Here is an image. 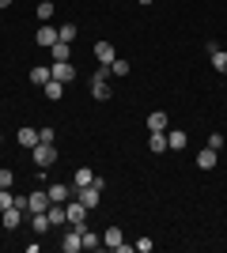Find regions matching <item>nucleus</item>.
<instances>
[{
  "instance_id": "33",
  "label": "nucleus",
  "mask_w": 227,
  "mask_h": 253,
  "mask_svg": "<svg viewBox=\"0 0 227 253\" xmlns=\"http://www.w3.org/2000/svg\"><path fill=\"white\" fill-rule=\"evenodd\" d=\"M205 53H208V57H212V53H220V42H216V38H208V42H205Z\"/></svg>"
},
{
  "instance_id": "11",
  "label": "nucleus",
  "mask_w": 227,
  "mask_h": 253,
  "mask_svg": "<svg viewBox=\"0 0 227 253\" xmlns=\"http://www.w3.org/2000/svg\"><path fill=\"white\" fill-rule=\"evenodd\" d=\"M61 250H65V253H80V250H84V242H80V231H76V227L61 238Z\"/></svg>"
},
{
  "instance_id": "10",
  "label": "nucleus",
  "mask_w": 227,
  "mask_h": 253,
  "mask_svg": "<svg viewBox=\"0 0 227 253\" xmlns=\"http://www.w3.org/2000/svg\"><path fill=\"white\" fill-rule=\"evenodd\" d=\"M114 57H118V53H114L110 42H95V61L98 64H114Z\"/></svg>"
},
{
  "instance_id": "35",
  "label": "nucleus",
  "mask_w": 227,
  "mask_h": 253,
  "mask_svg": "<svg viewBox=\"0 0 227 253\" xmlns=\"http://www.w3.org/2000/svg\"><path fill=\"white\" fill-rule=\"evenodd\" d=\"M140 4H155V0H140Z\"/></svg>"
},
{
  "instance_id": "31",
  "label": "nucleus",
  "mask_w": 227,
  "mask_h": 253,
  "mask_svg": "<svg viewBox=\"0 0 227 253\" xmlns=\"http://www.w3.org/2000/svg\"><path fill=\"white\" fill-rule=\"evenodd\" d=\"M38 140H42V144H53V128H49V125L38 128Z\"/></svg>"
},
{
  "instance_id": "29",
  "label": "nucleus",
  "mask_w": 227,
  "mask_h": 253,
  "mask_svg": "<svg viewBox=\"0 0 227 253\" xmlns=\"http://www.w3.org/2000/svg\"><path fill=\"white\" fill-rule=\"evenodd\" d=\"M151 246H155V242H151V238H136V242H133V250H136V253H148Z\"/></svg>"
},
{
  "instance_id": "3",
  "label": "nucleus",
  "mask_w": 227,
  "mask_h": 253,
  "mask_svg": "<svg viewBox=\"0 0 227 253\" xmlns=\"http://www.w3.org/2000/svg\"><path fill=\"white\" fill-rule=\"evenodd\" d=\"M76 197H80L84 208L91 211V208H98V201H102V189H98V185H84V189H76Z\"/></svg>"
},
{
  "instance_id": "23",
  "label": "nucleus",
  "mask_w": 227,
  "mask_h": 253,
  "mask_svg": "<svg viewBox=\"0 0 227 253\" xmlns=\"http://www.w3.org/2000/svg\"><path fill=\"white\" fill-rule=\"evenodd\" d=\"M121 242H125V238H121V231H118V227H110V231L102 234V246H110V250H118Z\"/></svg>"
},
{
  "instance_id": "27",
  "label": "nucleus",
  "mask_w": 227,
  "mask_h": 253,
  "mask_svg": "<svg viewBox=\"0 0 227 253\" xmlns=\"http://www.w3.org/2000/svg\"><path fill=\"white\" fill-rule=\"evenodd\" d=\"M11 185H15V174L8 167H0V189H11Z\"/></svg>"
},
{
  "instance_id": "24",
  "label": "nucleus",
  "mask_w": 227,
  "mask_h": 253,
  "mask_svg": "<svg viewBox=\"0 0 227 253\" xmlns=\"http://www.w3.org/2000/svg\"><path fill=\"white\" fill-rule=\"evenodd\" d=\"M80 242H84V250H95V246H102V238H98V234H91L84 227V231H80Z\"/></svg>"
},
{
  "instance_id": "22",
  "label": "nucleus",
  "mask_w": 227,
  "mask_h": 253,
  "mask_svg": "<svg viewBox=\"0 0 227 253\" xmlns=\"http://www.w3.org/2000/svg\"><path fill=\"white\" fill-rule=\"evenodd\" d=\"M31 227H34L38 234H42V231H49L53 223H49V215H45V211H34V215H31Z\"/></svg>"
},
{
  "instance_id": "32",
  "label": "nucleus",
  "mask_w": 227,
  "mask_h": 253,
  "mask_svg": "<svg viewBox=\"0 0 227 253\" xmlns=\"http://www.w3.org/2000/svg\"><path fill=\"white\" fill-rule=\"evenodd\" d=\"M208 148L220 151V148H224V136H220V132H212V136H208Z\"/></svg>"
},
{
  "instance_id": "7",
  "label": "nucleus",
  "mask_w": 227,
  "mask_h": 253,
  "mask_svg": "<svg viewBox=\"0 0 227 253\" xmlns=\"http://www.w3.org/2000/svg\"><path fill=\"white\" fill-rule=\"evenodd\" d=\"M27 211H49V193H31V197H27Z\"/></svg>"
},
{
  "instance_id": "28",
  "label": "nucleus",
  "mask_w": 227,
  "mask_h": 253,
  "mask_svg": "<svg viewBox=\"0 0 227 253\" xmlns=\"http://www.w3.org/2000/svg\"><path fill=\"white\" fill-rule=\"evenodd\" d=\"M110 72H114V76H129V61H118V57H114V64H110Z\"/></svg>"
},
{
  "instance_id": "2",
  "label": "nucleus",
  "mask_w": 227,
  "mask_h": 253,
  "mask_svg": "<svg viewBox=\"0 0 227 253\" xmlns=\"http://www.w3.org/2000/svg\"><path fill=\"white\" fill-rule=\"evenodd\" d=\"M34 163H38V170H45V167H53V159H57V151H53V144H42V140H38V144H34Z\"/></svg>"
},
{
  "instance_id": "16",
  "label": "nucleus",
  "mask_w": 227,
  "mask_h": 253,
  "mask_svg": "<svg viewBox=\"0 0 227 253\" xmlns=\"http://www.w3.org/2000/svg\"><path fill=\"white\" fill-rule=\"evenodd\" d=\"M19 219H23V208H15V204H11V208H4V227H8V231H15V227H19Z\"/></svg>"
},
{
  "instance_id": "13",
  "label": "nucleus",
  "mask_w": 227,
  "mask_h": 253,
  "mask_svg": "<svg viewBox=\"0 0 227 253\" xmlns=\"http://www.w3.org/2000/svg\"><path fill=\"white\" fill-rule=\"evenodd\" d=\"M91 181H95V170L80 167V170L72 174V189H84V185H91Z\"/></svg>"
},
{
  "instance_id": "34",
  "label": "nucleus",
  "mask_w": 227,
  "mask_h": 253,
  "mask_svg": "<svg viewBox=\"0 0 227 253\" xmlns=\"http://www.w3.org/2000/svg\"><path fill=\"white\" fill-rule=\"evenodd\" d=\"M8 4H11V0H0V8H8Z\"/></svg>"
},
{
  "instance_id": "6",
  "label": "nucleus",
  "mask_w": 227,
  "mask_h": 253,
  "mask_svg": "<svg viewBox=\"0 0 227 253\" xmlns=\"http://www.w3.org/2000/svg\"><path fill=\"white\" fill-rule=\"evenodd\" d=\"M167 128H171V117L163 114V110L148 114V132H167Z\"/></svg>"
},
{
  "instance_id": "18",
  "label": "nucleus",
  "mask_w": 227,
  "mask_h": 253,
  "mask_svg": "<svg viewBox=\"0 0 227 253\" xmlns=\"http://www.w3.org/2000/svg\"><path fill=\"white\" fill-rule=\"evenodd\" d=\"M148 151H155V155L171 151V148H167V132H151V140H148Z\"/></svg>"
},
{
  "instance_id": "15",
  "label": "nucleus",
  "mask_w": 227,
  "mask_h": 253,
  "mask_svg": "<svg viewBox=\"0 0 227 253\" xmlns=\"http://www.w3.org/2000/svg\"><path fill=\"white\" fill-rule=\"evenodd\" d=\"M45 215H49V223H53V227H65V223H68V211L61 208V204H49V211H45Z\"/></svg>"
},
{
  "instance_id": "25",
  "label": "nucleus",
  "mask_w": 227,
  "mask_h": 253,
  "mask_svg": "<svg viewBox=\"0 0 227 253\" xmlns=\"http://www.w3.org/2000/svg\"><path fill=\"white\" fill-rule=\"evenodd\" d=\"M38 19H42V23L53 19V0H42V4H38Z\"/></svg>"
},
{
  "instance_id": "1",
  "label": "nucleus",
  "mask_w": 227,
  "mask_h": 253,
  "mask_svg": "<svg viewBox=\"0 0 227 253\" xmlns=\"http://www.w3.org/2000/svg\"><path fill=\"white\" fill-rule=\"evenodd\" d=\"M65 211H68V227H76V231H84V215H87L84 201H80V197H76V201H65Z\"/></svg>"
},
{
  "instance_id": "9",
  "label": "nucleus",
  "mask_w": 227,
  "mask_h": 253,
  "mask_svg": "<svg viewBox=\"0 0 227 253\" xmlns=\"http://www.w3.org/2000/svg\"><path fill=\"white\" fill-rule=\"evenodd\" d=\"M185 144H189V136H185L182 128H167V148L171 151H182Z\"/></svg>"
},
{
  "instance_id": "21",
  "label": "nucleus",
  "mask_w": 227,
  "mask_h": 253,
  "mask_svg": "<svg viewBox=\"0 0 227 253\" xmlns=\"http://www.w3.org/2000/svg\"><path fill=\"white\" fill-rule=\"evenodd\" d=\"M197 167H201V170H212V167H216V151H212V148H208V151H197Z\"/></svg>"
},
{
  "instance_id": "4",
  "label": "nucleus",
  "mask_w": 227,
  "mask_h": 253,
  "mask_svg": "<svg viewBox=\"0 0 227 253\" xmlns=\"http://www.w3.org/2000/svg\"><path fill=\"white\" fill-rule=\"evenodd\" d=\"M49 72H53V80H61V84H72V80H76L72 61H53V64H49Z\"/></svg>"
},
{
  "instance_id": "30",
  "label": "nucleus",
  "mask_w": 227,
  "mask_h": 253,
  "mask_svg": "<svg viewBox=\"0 0 227 253\" xmlns=\"http://www.w3.org/2000/svg\"><path fill=\"white\" fill-rule=\"evenodd\" d=\"M11 204H15V197H11L8 189H0V211H4V208H11Z\"/></svg>"
},
{
  "instance_id": "20",
  "label": "nucleus",
  "mask_w": 227,
  "mask_h": 253,
  "mask_svg": "<svg viewBox=\"0 0 227 253\" xmlns=\"http://www.w3.org/2000/svg\"><path fill=\"white\" fill-rule=\"evenodd\" d=\"M57 34H61V42L72 45L76 38H80V27H76V23H65V27H57Z\"/></svg>"
},
{
  "instance_id": "5",
  "label": "nucleus",
  "mask_w": 227,
  "mask_h": 253,
  "mask_svg": "<svg viewBox=\"0 0 227 253\" xmlns=\"http://www.w3.org/2000/svg\"><path fill=\"white\" fill-rule=\"evenodd\" d=\"M45 193H49V204H65V201H72V185H61V181H53Z\"/></svg>"
},
{
  "instance_id": "17",
  "label": "nucleus",
  "mask_w": 227,
  "mask_h": 253,
  "mask_svg": "<svg viewBox=\"0 0 227 253\" xmlns=\"http://www.w3.org/2000/svg\"><path fill=\"white\" fill-rule=\"evenodd\" d=\"M49 49H53V61H72V45H68V42H61V38H57V42L49 45Z\"/></svg>"
},
{
  "instance_id": "26",
  "label": "nucleus",
  "mask_w": 227,
  "mask_h": 253,
  "mask_svg": "<svg viewBox=\"0 0 227 253\" xmlns=\"http://www.w3.org/2000/svg\"><path fill=\"white\" fill-rule=\"evenodd\" d=\"M212 68L227 76V53H224V49H220V53H212Z\"/></svg>"
},
{
  "instance_id": "12",
  "label": "nucleus",
  "mask_w": 227,
  "mask_h": 253,
  "mask_svg": "<svg viewBox=\"0 0 227 253\" xmlns=\"http://www.w3.org/2000/svg\"><path fill=\"white\" fill-rule=\"evenodd\" d=\"M42 95L49 98V102H61V98H65V84H61V80H49V84L42 87Z\"/></svg>"
},
{
  "instance_id": "8",
  "label": "nucleus",
  "mask_w": 227,
  "mask_h": 253,
  "mask_svg": "<svg viewBox=\"0 0 227 253\" xmlns=\"http://www.w3.org/2000/svg\"><path fill=\"white\" fill-rule=\"evenodd\" d=\"M57 38H61V34H57L53 27H49V23H42V27H38V34H34V42H38V45H45V49H49V45H53Z\"/></svg>"
},
{
  "instance_id": "19",
  "label": "nucleus",
  "mask_w": 227,
  "mask_h": 253,
  "mask_svg": "<svg viewBox=\"0 0 227 253\" xmlns=\"http://www.w3.org/2000/svg\"><path fill=\"white\" fill-rule=\"evenodd\" d=\"M34 144H38V128H27V125H23L19 128V148H34Z\"/></svg>"
},
{
  "instance_id": "14",
  "label": "nucleus",
  "mask_w": 227,
  "mask_h": 253,
  "mask_svg": "<svg viewBox=\"0 0 227 253\" xmlns=\"http://www.w3.org/2000/svg\"><path fill=\"white\" fill-rule=\"evenodd\" d=\"M49 80H53V72H49L45 64H38V68H31V84H34V87H45V84H49Z\"/></svg>"
}]
</instances>
